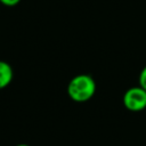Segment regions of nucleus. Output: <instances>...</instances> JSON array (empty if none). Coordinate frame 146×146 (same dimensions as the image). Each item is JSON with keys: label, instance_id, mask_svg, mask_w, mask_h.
Instances as JSON below:
<instances>
[{"label": "nucleus", "instance_id": "nucleus-6", "mask_svg": "<svg viewBox=\"0 0 146 146\" xmlns=\"http://www.w3.org/2000/svg\"><path fill=\"white\" fill-rule=\"evenodd\" d=\"M16 146H30V145H27V144H18Z\"/></svg>", "mask_w": 146, "mask_h": 146}, {"label": "nucleus", "instance_id": "nucleus-2", "mask_svg": "<svg viewBox=\"0 0 146 146\" xmlns=\"http://www.w3.org/2000/svg\"><path fill=\"white\" fill-rule=\"evenodd\" d=\"M123 105L132 112L143 111L146 108V90L140 86L128 89L123 95Z\"/></svg>", "mask_w": 146, "mask_h": 146}, {"label": "nucleus", "instance_id": "nucleus-5", "mask_svg": "<svg viewBox=\"0 0 146 146\" xmlns=\"http://www.w3.org/2000/svg\"><path fill=\"white\" fill-rule=\"evenodd\" d=\"M0 2L7 7H14L21 2V0H0Z\"/></svg>", "mask_w": 146, "mask_h": 146}, {"label": "nucleus", "instance_id": "nucleus-1", "mask_svg": "<svg viewBox=\"0 0 146 146\" xmlns=\"http://www.w3.org/2000/svg\"><path fill=\"white\" fill-rule=\"evenodd\" d=\"M96 92V82L89 74H79L71 79L67 86L70 98L78 103H83L92 98Z\"/></svg>", "mask_w": 146, "mask_h": 146}, {"label": "nucleus", "instance_id": "nucleus-4", "mask_svg": "<svg viewBox=\"0 0 146 146\" xmlns=\"http://www.w3.org/2000/svg\"><path fill=\"white\" fill-rule=\"evenodd\" d=\"M139 86L146 90V66L141 70L139 74Z\"/></svg>", "mask_w": 146, "mask_h": 146}, {"label": "nucleus", "instance_id": "nucleus-3", "mask_svg": "<svg viewBox=\"0 0 146 146\" xmlns=\"http://www.w3.org/2000/svg\"><path fill=\"white\" fill-rule=\"evenodd\" d=\"M13 78L14 71L11 66L5 60H0V90L8 87L13 81Z\"/></svg>", "mask_w": 146, "mask_h": 146}]
</instances>
